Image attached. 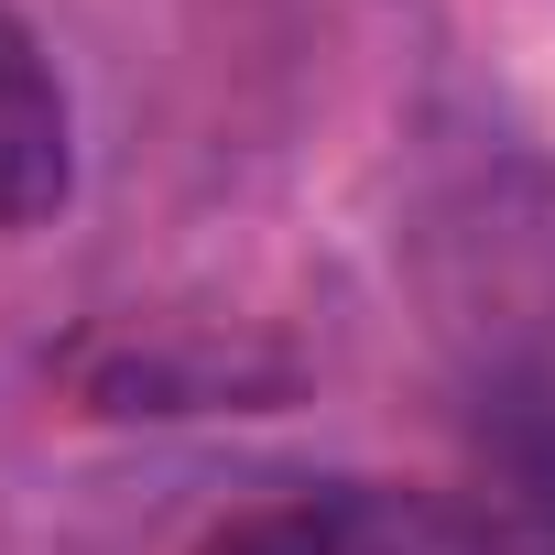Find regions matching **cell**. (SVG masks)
Returning <instances> with one entry per match:
<instances>
[{
	"mask_svg": "<svg viewBox=\"0 0 555 555\" xmlns=\"http://www.w3.org/2000/svg\"><path fill=\"white\" fill-rule=\"evenodd\" d=\"M207 555H490V533L457 501L382 490V479H327V490H284V501L229 512L207 533Z\"/></svg>",
	"mask_w": 555,
	"mask_h": 555,
	"instance_id": "6da1fadb",
	"label": "cell"
},
{
	"mask_svg": "<svg viewBox=\"0 0 555 555\" xmlns=\"http://www.w3.org/2000/svg\"><path fill=\"white\" fill-rule=\"evenodd\" d=\"M77 196V99L34 23L0 12V229H44Z\"/></svg>",
	"mask_w": 555,
	"mask_h": 555,
	"instance_id": "7a4b0ae2",
	"label": "cell"
}]
</instances>
